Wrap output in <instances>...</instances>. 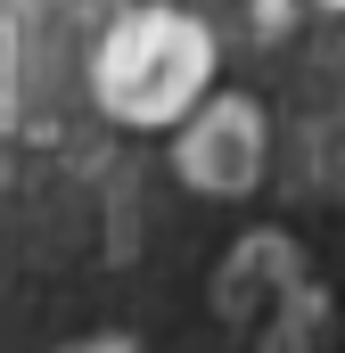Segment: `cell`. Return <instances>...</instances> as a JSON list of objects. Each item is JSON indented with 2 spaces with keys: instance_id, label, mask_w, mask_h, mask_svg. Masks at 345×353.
<instances>
[{
  "instance_id": "7a4b0ae2",
  "label": "cell",
  "mask_w": 345,
  "mask_h": 353,
  "mask_svg": "<svg viewBox=\"0 0 345 353\" xmlns=\"http://www.w3.org/2000/svg\"><path fill=\"white\" fill-rule=\"evenodd\" d=\"M329 8H345V0H329Z\"/></svg>"
},
{
  "instance_id": "6da1fadb",
  "label": "cell",
  "mask_w": 345,
  "mask_h": 353,
  "mask_svg": "<svg viewBox=\"0 0 345 353\" xmlns=\"http://www.w3.org/2000/svg\"><path fill=\"white\" fill-rule=\"evenodd\" d=\"M206 66H214L206 33L189 17L148 8V17H132V25L107 33V50H99V99L115 115H132V123H165V115L189 107V90L206 83Z\"/></svg>"
}]
</instances>
